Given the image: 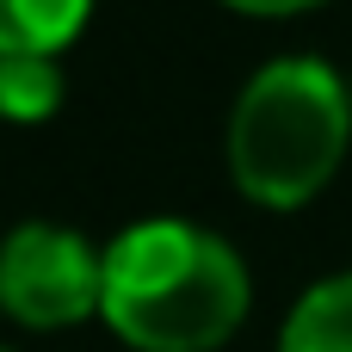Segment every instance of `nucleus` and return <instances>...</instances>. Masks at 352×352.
<instances>
[{"mask_svg": "<svg viewBox=\"0 0 352 352\" xmlns=\"http://www.w3.org/2000/svg\"><path fill=\"white\" fill-rule=\"evenodd\" d=\"M105 297V254L62 223H19L0 241V309L19 328H74Z\"/></svg>", "mask_w": 352, "mask_h": 352, "instance_id": "7ed1b4c3", "label": "nucleus"}, {"mask_svg": "<svg viewBox=\"0 0 352 352\" xmlns=\"http://www.w3.org/2000/svg\"><path fill=\"white\" fill-rule=\"evenodd\" d=\"M87 12L93 0H0V56H56Z\"/></svg>", "mask_w": 352, "mask_h": 352, "instance_id": "39448f33", "label": "nucleus"}, {"mask_svg": "<svg viewBox=\"0 0 352 352\" xmlns=\"http://www.w3.org/2000/svg\"><path fill=\"white\" fill-rule=\"evenodd\" d=\"M278 352H352V272H334L297 297Z\"/></svg>", "mask_w": 352, "mask_h": 352, "instance_id": "20e7f679", "label": "nucleus"}, {"mask_svg": "<svg viewBox=\"0 0 352 352\" xmlns=\"http://www.w3.org/2000/svg\"><path fill=\"white\" fill-rule=\"evenodd\" d=\"M62 105V62L56 56H0V118L43 124Z\"/></svg>", "mask_w": 352, "mask_h": 352, "instance_id": "423d86ee", "label": "nucleus"}, {"mask_svg": "<svg viewBox=\"0 0 352 352\" xmlns=\"http://www.w3.org/2000/svg\"><path fill=\"white\" fill-rule=\"evenodd\" d=\"M0 352H6V346H0Z\"/></svg>", "mask_w": 352, "mask_h": 352, "instance_id": "6e6552de", "label": "nucleus"}, {"mask_svg": "<svg viewBox=\"0 0 352 352\" xmlns=\"http://www.w3.org/2000/svg\"><path fill=\"white\" fill-rule=\"evenodd\" d=\"M352 99L346 80L316 56L266 62L229 111V173L266 210L309 204L346 161Z\"/></svg>", "mask_w": 352, "mask_h": 352, "instance_id": "f03ea898", "label": "nucleus"}, {"mask_svg": "<svg viewBox=\"0 0 352 352\" xmlns=\"http://www.w3.org/2000/svg\"><path fill=\"white\" fill-rule=\"evenodd\" d=\"M223 6H235V12H260V19H278V12H309V6H322V0H223Z\"/></svg>", "mask_w": 352, "mask_h": 352, "instance_id": "0eeeda50", "label": "nucleus"}, {"mask_svg": "<svg viewBox=\"0 0 352 352\" xmlns=\"http://www.w3.org/2000/svg\"><path fill=\"white\" fill-rule=\"evenodd\" d=\"M99 316L136 352H217L248 316V266L223 235L148 217L105 241Z\"/></svg>", "mask_w": 352, "mask_h": 352, "instance_id": "f257e3e1", "label": "nucleus"}]
</instances>
